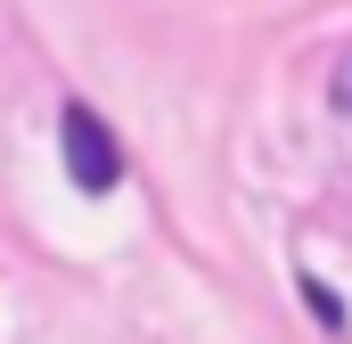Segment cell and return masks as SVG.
Returning <instances> with one entry per match:
<instances>
[{
    "instance_id": "1",
    "label": "cell",
    "mask_w": 352,
    "mask_h": 344,
    "mask_svg": "<svg viewBox=\"0 0 352 344\" xmlns=\"http://www.w3.org/2000/svg\"><path fill=\"white\" fill-rule=\"evenodd\" d=\"M58 148H66L74 189H90V197H107V189L123 180V148H115V131H107L90 107H66V123H58Z\"/></svg>"
},
{
    "instance_id": "2",
    "label": "cell",
    "mask_w": 352,
    "mask_h": 344,
    "mask_svg": "<svg viewBox=\"0 0 352 344\" xmlns=\"http://www.w3.org/2000/svg\"><path fill=\"white\" fill-rule=\"evenodd\" d=\"M328 107L352 115V50H336V66H328Z\"/></svg>"
},
{
    "instance_id": "3",
    "label": "cell",
    "mask_w": 352,
    "mask_h": 344,
    "mask_svg": "<svg viewBox=\"0 0 352 344\" xmlns=\"http://www.w3.org/2000/svg\"><path fill=\"white\" fill-rule=\"evenodd\" d=\"M303 295H311V320H320V328H344V303H336L320 279H303Z\"/></svg>"
}]
</instances>
